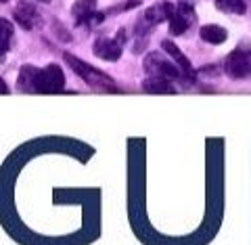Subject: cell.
I'll return each mask as SVG.
<instances>
[{
	"mask_svg": "<svg viewBox=\"0 0 251 245\" xmlns=\"http://www.w3.org/2000/svg\"><path fill=\"white\" fill-rule=\"evenodd\" d=\"M63 59H65V63L69 67L74 69V72L82 78V80L90 86V88H94V90H115V84H113V80L109 78L107 74H103V72H99V69H94L92 65H88V63H84V61H80L77 57H74V54H69V53H65L63 54Z\"/></svg>",
	"mask_w": 251,
	"mask_h": 245,
	"instance_id": "cell-1",
	"label": "cell"
},
{
	"mask_svg": "<svg viewBox=\"0 0 251 245\" xmlns=\"http://www.w3.org/2000/svg\"><path fill=\"white\" fill-rule=\"evenodd\" d=\"M145 72L151 78H163V80H176V78L184 76L178 65H174V63L168 59H163L159 53H151L145 59Z\"/></svg>",
	"mask_w": 251,
	"mask_h": 245,
	"instance_id": "cell-2",
	"label": "cell"
},
{
	"mask_svg": "<svg viewBox=\"0 0 251 245\" xmlns=\"http://www.w3.org/2000/svg\"><path fill=\"white\" fill-rule=\"evenodd\" d=\"M224 69L230 78H245L251 74V49L249 51H243L237 49L232 51L228 57H226L224 63Z\"/></svg>",
	"mask_w": 251,
	"mask_h": 245,
	"instance_id": "cell-3",
	"label": "cell"
},
{
	"mask_svg": "<svg viewBox=\"0 0 251 245\" xmlns=\"http://www.w3.org/2000/svg\"><path fill=\"white\" fill-rule=\"evenodd\" d=\"M65 86V78L59 65H46L44 69H40L38 74V92H59Z\"/></svg>",
	"mask_w": 251,
	"mask_h": 245,
	"instance_id": "cell-4",
	"label": "cell"
},
{
	"mask_svg": "<svg viewBox=\"0 0 251 245\" xmlns=\"http://www.w3.org/2000/svg\"><path fill=\"white\" fill-rule=\"evenodd\" d=\"M122 42H124V34L120 40H111V38H99L94 42V54L99 59H105V61H117L122 57Z\"/></svg>",
	"mask_w": 251,
	"mask_h": 245,
	"instance_id": "cell-5",
	"label": "cell"
},
{
	"mask_svg": "<svg viewBox=\"0 0 251 245\" xmlns=\"http://www.w3.org/2000/svg\"><path fill=\"white\" fill-rule=\"evenodd\" d=\"M193 19H195V13H193V9L188 4H184V2H180L178 6H176V13L172 15V19H170V31L174 36H180V34H184V31L191 27V23H193Z\"/></svg>",
	"mask_w": 251,
	"mask_h": 245,
	"instance_id": "cell-6",
	"label": "cell"
},
{
	"mask_svg": "<svg viewBox=\"0 0 251 245\" xmlns=\"http://www.w3.org/2000/svg\"><path fill=\"white\" fill-rule=\"evenodd\" d=\"M15 21L19 23L23 29H31L34 26H38L40 21V15H38V9L31 0H21L15 9Z\"/></svg>",
	"mask_w": 251,
	"mask_h": 245,
	"instance_id": "cell-7",
	"label": "cell"
},
{
	"mask_svg": "<svg viewBox=\"0 0 251 245\" xmlns=\"http://www.w3.org/2000/svg\"><path fill=\"white\" fill-rule=\"evenodd\" d=\"M174 13H176V6L172 2H157L145 11V21L149 26H157L161 21H170Z\"/></svg>",
	"mask_w": 251,
	"mask_h": 245,
	"instance_id": "cell-8",
	"label": "cell"
},
{
	"mask_svg": "<svg viewBox=\"0 0 251 245\" xmlns=\"http://www.w3.org/2000/svg\"><path fill=\"white\" fill-rule=\"evenodd\" d=\"M38 74L40 69L34 65H23L19 72V90L23 92H38Z\"/></svg>",
	"mask_w": 251,
	"mask_h": 245,
	"instance_id": "cell-9",
	"label": "cell"
},
{
	"mask_svg": "<svg viewBox=\"0 0 251 245\" xmlns=\"http://www.w3.org/2000/svg\"><path fill=\"white\" fill-rule=\"evenodd\" d=\"M161 46H163V51H166L168 54H172V59L176 61V65L180 67V72H182L186 78H195V74H193V67H191V61H188L182 53L178 51V46L174 44V42H170V40H163L161 42Z\"/></svg>",
	"mask_w": 251,
	"mask_h": 245,
	"instance_id": "cell-10",
	"label": "cell"
},
{
	"mask_svg": "<svg viewBox=\"0 0 251 245\" xmlns=\"http://www.w3.org/2000/svg\"><path fill=\"white\" fill-rule=\"evenodd\" d=\"M94 9H97V0H75L72 6V15L77 23H84V21H88L92 15H97Z\"/></svg>",
	"mask_w": 251,
	"mask_h": 245,
	"instance_id": "cell-11",
	"label": "cell"
},
{
	"mask_svg": "<svg viewBox=\"0 0 251 245\" xmlns=\"http://www.w3.org/2000/svg\"><path fill=\"white\" fill-rule=\"evenodd\" d=\"M199 34H201V40H205L209 44H222L226 38H228L226 29L220 26H203Z\"/></svg>",
	"mask_w": 251,
	"mask_h": 245,
	"instance_id": "cell-12",
	"label": "cell"
},
{
	"mask_svg": "<svg viewBox=\"0 0 251 245\" xmlns=\"http://www.w3.org/2000/svg\"><path fill=\"white\" fill-rule=\"evenodd\" d=\"M216 4L220 11L230 13V15H243L247 11L245 0H216Z\"/></svg>",
	"mask_w": 251,
	"mask_h": 245,
	"instance_id": "cell-13",
	"label": "cell"
},
{
	"mask_svg": "<svg viewBox=\"0 0 251 245\" xmlns=\"http://www.w3.org/2000/svg\"><path fill=\"white\" fill-rule=\"evenodd\" d=\"M143 88L147 92H174V86L170 84V80H163V78H149L143 84Z\"/></svg>",
	"mask_w": 251,
	"mask_h": 245,
	"instance_id": "cell-14",
	"label": "cell"
},
{
	"mask_svg": "<svg viewBox=\"0 0 251 245\" xmlns=\"http://www.w3.org/2000/svg\"><path fill=\"white\" fill-rule=\"evenodd\" d=\"M11 40H13V26L6 19H0V51H2V54L9 51Z\"/></svg>",
	"mask_w": 251,
	"mask_h": 245,
	"instance_id": "cell-15",
	"label": "cell"
},
{
	"mask_svg": "<svg viewBox=\"0 0 251 245\" xmlns=\"http://www.w3.org/2000/svg\"><path fill=\"white\" fill-rule=\"evenodd\" d=\"M6 92H9V86H6V84H4V80L0 78V94H6Z\"/></svg>",
	"mask_w": 251,
	"mask_h": 245,
	"instance_id": "cell-16",
	"label": "cell"
},
{
	"mask_svg": "<svg viewBox=\"0 0 251 245\" xmlns=\"http://www.w3.org/2000/svg\"><path fill=\"white\" fill-rule=\"evenodd\" d=\"M0 2H9V0H0Z\"/></svg>",
	"mask_w": 251,
	"mask_h": 245,
	"instance_id": "cell-17",
	"label": "cell"
},
{
	"mask_svg": "<svg viewBox=\"0 0 251 245\" xmlns=\"http://www.w3.org/2000/svg\"><path fill=\"white\" fill-rule=\"evenodd\" d=\"M0 57H2V51H0Z\"/></svg>",
	"mask_w": 251,
	"mask_h": 245,
	"instance_id": "cell-18",
	"label": "cell"
}]
</instances>
